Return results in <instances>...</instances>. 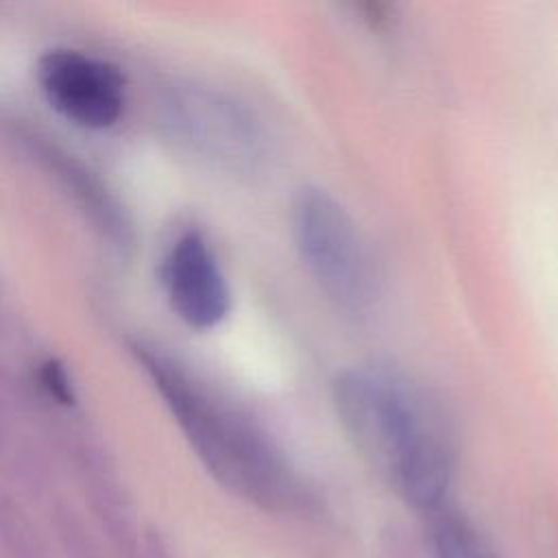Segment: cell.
Masks as SVG:
<instances>
[{
  "label": "cell",
  "instance_id": "52a82bcc",
  "mask_svg": "<svg viewBox=\"0 0 558 558\" xmlns=\"http://www.w3.org/2000/svg\"><path fill=\"white\" fill-rule=\"evenodd\" d=\"M142 558H174V556L161 536H157L155 532H148L142 543Z\"/></svg>",
  "mask_w": 558,
  "mask_h": 558
},
{
  "label": "cell",
  "instance_id": "3957f363",
  "mask_svg": "<svg viewBox=\"0 0 558 558\" xmlns=\"http://www.w3.org/2000/svg\"><path fill=\"white\" fill-rule=\"evenodd\" d=\"M290 229L299 257L340 312L366 316L379 296V275L351 214L327 190L303 185L290 203Z\"/></svg>",
  "mask_w": 558,
  "mask_h": 558
},
{
  "label": "cell",
  "instance_id": "7a4b0ae2",
  "mask_svg": "<svg viewBox=\"0 0 558 558\" xmlns=\"http://www.w3.org/2000/svg\"><path fill=\"white\" fill-rule=\"evenodd\" d=\"M159 379L196 456L229 493L277 514L318 510L314 488L255 416L177 368Z\"/></svg>",
  "mask_w": 558,
  "mask_h": 558
},
{
  "label": "cell",
  "instance_id": "277c9868",
  "mask_svg": "<svg viewBox=\"0 0 558 558\" xmlns=\"http://www.w3.org/2000/svg\"><path fill=\"white\" fill-rule=\"evenodd\" d=\"M37 78L48 102L76 124L102 129L122 113L124 81L107 61L76 50H52L41 57Z\"/></svg>",
  "mask_w": 558,
  "mask_h": 558
},
{
  "label": "cell",
  "instance_id": "6da1fadb",
  "mask_svg": "<svg viewBox=\"0 0 558 558\" xmlns=\"http://www.w3.org/2000/svg\"><path fill=\"white\" fill-rule=\"evenodd\" d=\"M331 403L366 464L412 508L447 506L456 469L449 423L432 395L386 364H357L336 375Z\"/></svg>",
  "mask_w": 558,
  "mask_h": 558
},
{
  "label": "cell",
  "instance_id": "8992f818",
  "mask_svg": "<svg viewBox=\"0 0 558 558\" xmlns=\"http://www.w3.org/2000/svg\"><path fill=\"white\" fill-rule=\"evenodd\" d=\"M436 558H493L475 530L447 506L429 514Z\"/></svg>",
  "mask_w": 558,
  "mask_h": 558
},
{
  "label": "cell",
  "instance_id": "5b68a950",
  "mask_svg": "<svg viewBox=\"0 0 558 558\" xmlns=\"http://www.w3.org/2000/svg\"><path fill=\"white\" fill-rule=\"evenodd\" d=\"M163 283L172 310L190 327L209 329L229 312L227 277L198 231H185L177 238L163 264Z\"/></svg>",
  "mask_w": 558,
  "mask_h": 558
}]
</instances>
